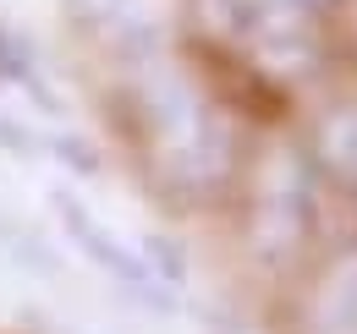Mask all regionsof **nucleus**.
Masks as SVG:
<instances>
[]
</instances>
